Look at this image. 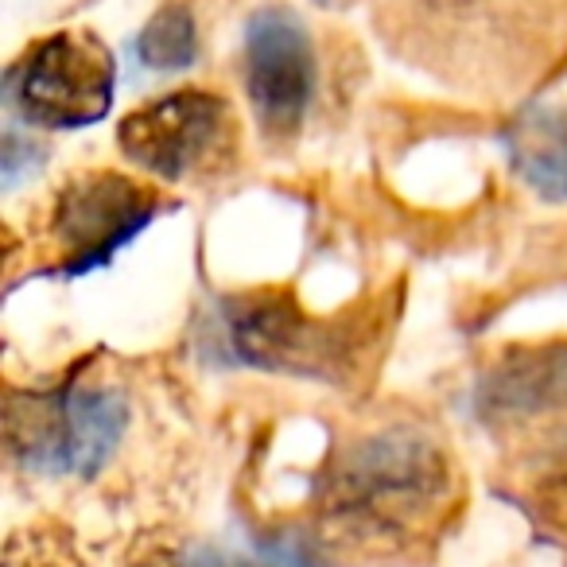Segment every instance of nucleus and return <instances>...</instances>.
I'll return each mask as SVG.
<instances>
[{
  "mask_svg": "<svg viewBox=\"0 0 567 567\" xmlns=\"http://www.w3.org/2000/svg\"><path fill=\"white\" fill-rule=\"evenodd\" d=\"M229 347L245 365L296 378H334L358 350V334L323 323L284 296H241L226 308Z\"/></svg>",
  "mask_w": 567,
  "mask_h": 567,
  "instance_id": "423d86ee",
  "label": "nucleus"
},
{
  "mask_svg": "<svg viewBox=\"0 0 567 567\" xmlns=\"http://www.w3.org/2000/svg\"><path fill=\"white\" fill-rule=\"evenodd\" d=\"M125 401L105 385L66 381L40 393H12L4 424L20 466L35 474H94L125 432Z\"/></svg>",
  "mask_w": 567,
  "mask_h": 567,
  "instance_id": "f03ea898",
  "label": "nucleus"
},
{
  "mask_svg": "<svg viewBox=\"0 0 567 567\" xmlns=\"http://www.w3.org/2000/svg\"><path fill=\"white\" fill-rule=\"evenodd\" d=\"M117 66L97 35L55 32L28 48L4 79L17 117L32 128H86L110 113Z\"/></svg>",
  "mask_w": 567,
  "mask_h": 567,
  "instance_id": "7ed1b4c3",
  "label": "nucleus"
},
{
  "mask_svg": "<svg viewBox=\"0 0 567 567\" xmlns=\"http://www.w3.org/2000/svg\"><path fill=\"white\" fill-rule=\"evenodd\" d=\"M245 94L265 136L284 141L303 125L316 97V51L300 17L260 9L245 24Z\"/></svg>",
  "mask_w": 567,
  "mask_h": 567,
  "instance_id": "0eeeda50",
  "label": "nucleus"
},
{
  "mask_svg": "<svg viewBox=\"0 0 567 567\" xmlns=\"http://www.w3.org/2000/svg\"><path fill=\"white\" fill-rule=\"evenodd\" d=\"M451 497V466L424 435H370L339 458L327 505L358 533H409Z\"/></svg>",
  "mask_w": 567,
  "mask_h": 567,
  "instance_id": "f257e3e1",
  "label": "nucleus"
},
{
  "mask_svg": "<svg viewBox=\"0 0 567 567\" xmlns=\"http://www.w3.org/2000/svg\"><path fill=\"white\" fill-rule=\"evenodd\" d=\"M509 156L528 187L567 198V110L528 113L509 133Z\"/></svg>",
  "mask_w": 567,
  "mask_h": 567,
  "instance_id": "6e6552de",
  "label": "nucleus"
},
{
  "mask_svg": "<svg viewBox=\"0 0 567 567\" xmlns=\"http://www.w3.org/2000/svg\"><path fill=\"white\" fill-rule=\"evenodd\" d=\"M159 195L117 172H82L55 195L48 214V241L59 257V272L79 276L105 265L156 214Z\"/></svg>",
  "mask_w": 567,
  "mask_h": 567,
  "instance_id": "39448f33",
  "label": "nucleus"
},
{
  "mask_svg": "<svg viewBox=\"0 0 567 567\" xmlns=\"http://www.w3.org/2000/svg\"><path fill=\"white\" fill-rule=\"evenodd\" d=\"M125 567H187V564H183V556L159 548V544H144V548H136L133 556L125 559Z\"/></svg>",
  "mask_w": 567,
  "mask_h": 567,
  "instance_id": "9b49d317",
  "label": "nucleus"
},
{
  "mask_svg": "<svg viewBox=\"0 0 567 567\" xmlns=\"http://www.w3.org/2000/svg\"><path fill=\"white\" fill-rule=\"evenodd\" d=\"M136 55L152 71H187L198 59V35H195V17L183 0H167L164 9L148 20V28L136 40Z\"/></svg>",
  "mask_w": 567,
  "mask_h": 567,
  "instance_id": "1a4fd4ad",
  "label": "nucleus"
},
{
  "mask_svg": "<svg viewBox=\"0 0 567 567\" xmlns=\"http://www.w3.org/2000/svg\"><path fill=\"white\" fill-rule=\"evenodd\" d=\"M9 567H79L66 540L48 533H28L9 544Z\"/></svg>",
  "mask_w": 567,
  "mask_h": 567,
  "instance_id": "9d476101",
  "label": "nucleus"
},
{
  "mask_svg": "<svg viewBox=\"0 0 567 567\" xmlns=\"http://www.w3.org/2000/svg\"><path fill=\"white\" fill-rule=\"evenodd\" d=\"M234 113L210 90H175L136 105L117 128L128 164L164 183H187L234 159Z\"/></svg>",
  "mask_w": 567,
  "mask_h": 567,
  "instance_id": "20e7f679",
  "label": "nucleus"
}]
</instances>
